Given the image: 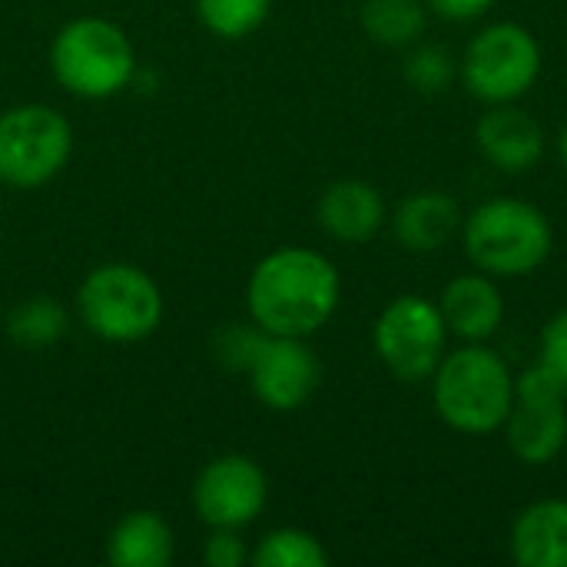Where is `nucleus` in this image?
Masks as SVG:
<instances>
[{"mask_svg":"<svg viewBox=\"0 0 567 567\" xmlns=\"http://www.w3.org/2000/svg\"><path fill=\"white\" fill-rule=\"evenodd\" d=\"M462 223H465L462 206L452 193L419 189L402 199V206L395 209L392 229H395V239L402 243V249H409L415 256H429V252H439L442 246H449L455 239V233H462Z\"/></svg>","mask_w":567,"mask_h":567,"instance_id":"4468645a","label":"nucleus"},{"mask_svg":"<svg viewBox=\"0 0 567 567\" xmlns=\"http://www.w3.org/2000/svg\"><path fill=\"white\" fill-rule=\"evenodd\" d=\"M342 279L332 259L306 246H279L249 276L246 302L252 322L269 336L309 339L339 309Z\"/></svg>","mask_w":567,"mask_h":567,"instance_id":"f257e3e1","label":"nucleus"},{"mask_svg":"<svg viewBox=\"0 0 567 567\" xmlns=\"http://www.w3.org/2000/svg\"><path fill=\"white\" fill-rule=\"evenodd\" d=\"M106 558L116 567H166L173 561V532L156 512H130L123 515L110 538Z\"/></svg>","mask_w":567,"mask_h":567,"instance_id":"f3484780","label":"nucleus"},{"mask_svg":"<svg viewBox=\"0 0 567 567\" xmlns=\"http://www.w3.org/2000/svg\"><path fill=\"white\" fill-rule=\"evenodd\" d=\"M545 56L538 37L515 23L502 20L478 30L462 56V80L475 100L495 103H518L542 76Z\"/></svg>","mask_w":567,"mask_h":567,"instance_id":"423d86ee","label":"nucleus"},{"mask_svg":"<svg viewBox=\"0 0 567 567\" xmlns=\"http://www.w3.org/2000/svg\"><path fill=\"white\" fill-rule=\"evenodd\" d=\"M70 329V316L66 309L50 299V296H33V299H23L10 309L7 316V336L23 346V349H43V346H53L66 336Z\"/></svg>","mask_w":567,"mask_h":567,"instance_id":"6ab92c4d","label":"nucleus"},{"mask_svg":"<svg viewBox=\"0 0 567 567\" xmlns=\"http://www.w3.org/2000/svg\"><path fill=\"white\" fill-rule=\"evenodd\" d=\"M442 319L449 326V336L462 339V342H488L505 319V299L502 289L495 282V276L488 272H468V276H455L442 299H439Z\"/></svg>","mask_w":567,"mask_h":567,"instance_id":"f8f14e48","label":"nucleus"},{"mask_svg":"<svg viewBox=\"0 0 567 567\" xmlns=\"http://www.w3.org/2000/svg\"><path fill=\"white\" fill-rule=\"evenodd\" d=\"M515 399L518 402H567V382L548 362L538 359L515 379Z\"/></svg>","mask_w":567,"mask_h":567,"instance_id":"5701e85b","label":"nucleus"},{"mask_svg":"<svg viewBox=\"0 0 567 567\" xmlns=\"http://www.w3.org/2000/svg\"><path fill=\"white\" fill-rule=\"evenodd\" d=\"M449 326L439 302L405 292L395 296L372 326V346L379 362L399 382H429L445 359Z\"/></svg>","mask_w":567,"mask_h":567,"instance_id":"6e6552de","label":"nucleus"},{"mask_svg":"<svg viewBox=\"0 0 567 567\" xmlns=\"http://www.w3.org/2000/svg\"><path fill=\"white\" fill-rule=\"evenodd\" d=\"M316 219L339 243H369L385 226V199L365 179H336L322 189Z\"/></svg>","mask_w":567,"mask_h":567,"instance_id":"ddd939ff","label":"nucleus"},{"mask_svg":"<svg viewBox=\"0 0 567 567\" xmlns=\"http://www.w3.org/2000/svg\"><path fill=\"white\" fill-rule=\"evenodd\" d=\"M538 359L548 362V365L567 382V306L561 312H555V316L548 319V326L542 329Z\"/></svg>","mask_w":567,"mask_h":567,"instance_id":"a878e982","label":"nucleus"},{"mask_svg":"<svg viewBox=\"0 0 567 567\" xmlns=\"http://www.w3.org/2000/svg\"><path fill=\"white\" fill-rule=\"evenodd\" d=\"M475 143L485 163L508 176L532 173L548 150L545 126L518 103H495L475 126Z\"/></svg>","mask_w":567,"mask_h":567,"instance_id":"9b49d317","label":"nucleus"},{"mask_svg":"<svg viewBox=\"0 0 567 567\" xmlns=\"http://www.w3.org/2000/svg\"><path fill=\"white\" fill-rule=\"evenodd\" d=\"M425 0H365L362 30L382 47H415L425 33Z\"/></svg>","mask_w":567,"mask_h":567,"instance_id":"a211bd4d","label":"nucleus"},{"mask_svg":"<svg viewBox=\"0 0 567 567\" xmlns=\"http://www.w3.org/2000/svg\"><path fill=\"white\" fill-rule=\"evenodd\" d=\"M256 567H326L329 551L326 545L306 532V528H276L269 532L256 551H252Z\"/></svg>","mask_w":567,"mask_h":567,"instance_id":"aec40b11","label":"nucleus"},{"mask_svg":"<svg viewBox=\"0 0 567 567\" xmlns=\"http://www.w3.org/2000/svg\"><path fill=\"white\" fill-rule=\"evenodd\" d=\"M558 156H561V163H565L567 169V123L561 126V133H558Z\"/></svg>","mask_w":567,"mask_h":567,"instance_id":"cd10ccee","label":"nucleus"},{"mask_svg":"<svg viewBox=\"0 0 567 567\" xmlns=\"http://www.w3.org/2000/svg\"><path fill=\"white\" fill-rule=\"evenodd\" d=\"M269 502V478L249 455H219L193 482V508L209 528H246Z\"/></svg>","mask_w":567,"mask_h":567,"instance_id":"1a4fd4ad","label":"nucleus"},{"mask_svg":"<svg viewBox=\"0 0 567 567\" xmlns=\"http://www.w3.org/2000/svg\"><path fill=\"white\" fill-rule=\"evenodd\" d=\"M246 372H249L252 395L272 412L302 409L316 395L322 379V365L316 352L306 346V339L269 336V332Z\"/></svg>","mask_w":567,"mask_h":567,"instance_id":"9d476101","label":"nucleus"},{"mask_svg":"<svg viewBox=\"0 0 567 567\" xmlns=\"http://www.w3.org/2000/svg\"><path fill=\"white\" fill-rule=\"evenodd\" d=\"M262 339H266V332H262L256 322H252V326H226V332H223L219 342H216V352H219V359H223L226 365L246 372L249 362H252V355L259 352Z\"/></svg>","mask_w":567,"mask_h":567,"instance_id":"b1692460","label":"nucleus"},{"mask_svg":"<svg viewBox=\"0 0 567 567\" xmlns=\"http://www.w3.org/2000/svg\"><path fill=\"white\" fill-rule=\"evenodd\" d=\"M83 326L103 342H143L163 322V292L150 272L130 262H103L76 292Z\"/></svg>","mask_w":567,"mask_h":567,"instance_id":"39448f33","label":"nucleus"},{"mask_svg":"<svg viewBox=\"0 0 567 567\" xmlns=\"http://www.w3.org/2000/svg\"><path fill=\"white\" fill-rule=\"evenodd\" d=\"M508 452L532 468L551 465L567 445V409L565 402H518L512 405L505 425Z\"/></svg>","mask_w":567,"mask_h":567,"instance_id":"dca6fc26","label":"nucleus"},{"mask_svg":"<svg viewBox=\"0 0 567 567\" xmlns=\"http://www.w3.org/2000/svg\"><path fill=\"white\" fill-rule=\"evenodd\" d=\"M272 0H196V13L206 30L223 40H243L256 33L269 17Z\"/></svg>","mask_w":567,"mask_h":567,"instance_id":"412c9836","label":"nucleus"},{"mask_svg":"<svg viewBox=\"0 0 567 567\" xmlns=\"http://www.w3.org/2000/svg\"><path fill=\"white\" fill-rule=\"evenodd\" d=\"M462 243L475 269L495 279H515L548 262L555 229L535 203L498 196L462 223Z\"/></svg>","mask_w":567,"mask_h":567,"instance_id":"7ed1b4c3","label":"nucleus"},{"mask_svg":"<svg viewBox=\"0 0 567 567\" xmlns=\"http://www.w3.org/2000/svg\"><path fill=\"white\" fill-rule=\"evenodd\" d=\"M203 561L209 567H239L252 561V555L246 551L239 528H213V535L203 545Z\"/></svg>","mask_w":567,"mask_h":567,"instance_id":"393cba45","label":"nucleus"},{"mask_svg":"<svg viewBox=\"0 0 567 567\" xmlns=\"http://www.w3.org/2000/svg\"><path fill=\"white\" fill-rule=\"evenodd\" d=\"M508 551L522 567H567V498L525 505L512 522Z\"/></svg>","mask_w":567,"mask_h":567,"instance_id":"2eb2a0df","label":"nucleus"},{"mask_svg":"<svg viewBox=\"0 0 567 567\" xmlns=\"http://www.w3.org/2000/svg\"><path fill=\"white\" fill-rule=\"evenodd\" d=\"M50 70L66 93L106 100L130 86L136 73V50L113 20L76 17L53 37Z\"/></svg>","mask_w":567,"mask_h":567,"instance_id":"20e7f679","label":"nucleus"},{"mask_svg":"<svg viewBox=\"0 0 567 567\" xmlns=\"http://www.w3.org/2000/svg\"><path fill=\"white\" fill-rule=\"evenodd\" d=\"M73 153L66 116L47 103H23L0 113V183L33 189L50 183Z\"/></svg>","mask_w":567,"mask_h":567,"instance_id":"0eeeda50","label":"nucleus"},{"mask_svg":"<svg viewBox=\"0 0 567 567\" xmlns=\"http://www.w3.org/2000/svg\"><path fill=\"white\" fill-rule=\"evenodd\" d=\"M498 0H425L429 10H435L442 20H452V23H465V20H478L485 17Z\"/></svg>","mask_w":567,"mask_h":567,"instance_id":"bb28decb","label":"nucleus"},{"mask_svg":"<svg viewBox=\"0 0 567 567\" xmlns=\"http://www.w3.org/2000/svg\"><path fill=\"white\" fill-rule=\"evenodd\" d=\"M405 80L425 96L442 93L455 80V60L442 47H412L405 60Z\"/></svg>","mask_w":567,"mask_h":567,"instance_id":"4be33fe9","label":"nucleus"},{"mask_svg":"<svg viewBox=\"0 0 567 567\" xmlns=\"http://www.w3.org/2000/svg\"><path fill=\"white\" fill-rule=\"evenodd\" d=\"M432 402L439 419L462 435H492L515 405V375L508 362L485 342H465L445 352L432 375Z\"/></svg>","mask_w":567,"mask_h":567,"instance_id":"f03ea898","label":"nucleus"}]
</instances>
